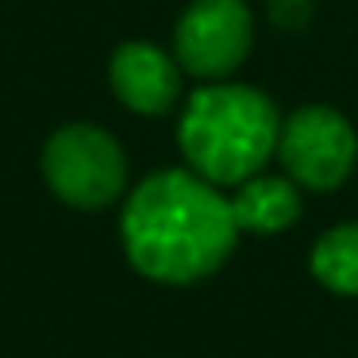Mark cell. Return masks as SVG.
I'll return each instance as SVG.
<instances>
[{
    "label": "cell",
    "mask_w": 358,
    "mask_h": 358,
    "mask_svg": "<svg viewBox=\"0 0 358 358\" xmlns=\"http://www.w3.org/2000/svg\"><path fill=\"white\" fill-rule=\"evenodd\" d=\"M120 239L127 262L147 281L193 285L231 258L239 224L231 196L196 170H158L124 201Z\"/></svg>",
    "instance_id": "6da1fadb"
},
{
    "label": "cell",
    "mask_w": 358,
    "mask_h": 358,
    "mask_svg": "<svg viewBox=\"0 0 358 358\" xmlns=\"http://www.w3.org/2000/svg\"><path fill=\"white\" fill-rule=\"evenodd\" d=\"M281 120L266 93L235 81H208L189 96L178 124V143L189 170L212 185H239L262 173L278 155Z\"/></svg>",
    "instance_id": "7a4b0ae2"
},
{
    "label": "cell",
    "mask_w": 358,
    "mask_h": 358,
    "mask_svg": "<svg viewBox=\"0 0 358 358\" xmlns=\"http://www.w3.org/2000/svg\"><path fill=\"white\" fill-rule=\"evenodd\" d=\"M43 178L62 204L81 212L108 208L127 189V155L96 124H66L43 147Z\"/></svg>",
    "instance_id": "3957f363"
},
{
    "label": "cell",
    "mask_w": 358,
    "mask_h": 358,
    "mask_svg": "<svg viewBox=\"0 0 358 358\" xmlns=\"http://www.w3.org/2000/svg\"><path fill=\"white\" fill-rule=\"evenodd\" d=\"M278 158L301 189L327 193L350 178L358 162V135L350 120L331 104H308L281 120Z\"/></svg>",
    "instance_id": "277c9868"
},
{
    "label": "cell",
    "mask_w": 358,
    "mask_h": 358,
    "mask_svg": "<svg viewBox=\"0 0 358 358\" xmlns=\"http://www.w3.org/2000/svg\"><path fill=\"white\" fill-rule=\"evenodd\" d=\"M255 16L247 0H193L173 31V58L201 81H224L250 55Z\"/></svg>",
    "instance_id": "5b68a950"
},
{
    "label": "cell",
    "mask_w": 358,
    "mask_h": 358,
    "mask_svg": "<svg viewBox=\"0 0 358 358\" xmlns=\"http://www.w3.org/2000/svg\"><path fill=\"white\" fill-rule=\"evenodd\" d=\"M108 81L120 104L139 116H166L181 93V66L155 43H124L108 62Z\"/></svg>",
    "instance_id": "8992f818"
},
{
    "label": "cell",
    "mask_w": 358,
    "mask_h": 358,
    "mask_svg": "<svg viewBox=\"0 0 358 358\" xmlns=\"http://www.w3.org/2000/svg\"><path fill=\"white\" fill-rule=\"evenodd\" d=\"M231 212L239 231L250 235H281L301 220V185L293 178H273V173H255L239 181L231 196Z\"/></svg>",
    "instance_id": "52a82bcc"
},
{
    "label": "cell",
    "mask_w": 358,
    "mask_h": 358,
    "mask_svg": "<svg viewBox=\"0 0 358 358\" xmlns=\"http://www.w3.org/2000/svg\"><path fill=\"white\" fill-rule=\"evenodd\" d=\"M308 270L327 293L358 296V224H339L316 239Z\"/></svg>",
    "instance_id": "ba28073f"
},
{
    "label": "cell",
    "mask_w": 358,
    "mask_h": 358,
    "mask_svg": "<svg viewBox=\"0 0 358 358\" xmlns=\"http://www.w3.org/2000/svg\"><path fill=\"white\" fill-rule=\"evenodd\" d=\"M266 12H270L273 27L301 31V27H308L312 12H316V0H266Z\"/></svg>",
    "instance_id": "9c48e42d"
}]
</instances>
